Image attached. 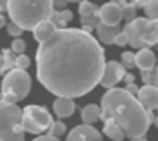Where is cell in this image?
<instances>
[{
	"label": "cell",
	"instance_id": "4fadbf2b",
	"mask_svg": "<svg viewBox=\"0 0 158 141\" xmlns=\"http://www.w3.org/2000/svg\"><path fill=\"white\" fill-rule=\"evenodd\" d=\"M57 29H59V28L52 23L50 19L43 21V23H40L38 26L33 29V38H35L38 43H45L47 40H50L52 36H53V33H55Z\"/></svg>",
	"mask_w": 158,
	"mask_h": 141
},
{
	"label": "cell",
	"instance_id": "9c48e42d",
	"mask_svg": "<svg viewBox=\"0 0 158 141\" xmlns=\"http://www.w3.org/2000/svg\"><path fill=\"white\" fill-rule=\"evenodd\" d=\"M65 141H103V139H102V133L96 127H93L89 124H81L76 126L74 129H71Z\"/></svg>",
	"mask_w": 158,
	"mask_h": 141
},
{
	"label": "cell",
	"instance_id": "e575fe53",
	"mask_svg": "<svg viewBox=\"0 0 158 141\" xmlns=\"http://www.w3.org/2000/svg\"><path fill=\"white\" fill-rule=\"evenodd\" d=\"M127 81V84H131V83H134V74H126V78H124Z\"/></svg>",
	"mask_w": 158,
	"mask_h": 141
},
{
	"label": "cell",
	"instance_id": "d6986e66",
	"mask_svg": "<svg viewBox=\"0 0 158 141\" xmlns=\"http://www.w3.org/2000/svg\"><path fill=\"white\" fill-rule=\"evenodd\" d=\"M79 16L81 17H88V16H98V11H96L95 4H91L88 0L79 2Z\"/></svg>",
	"mask_w": 158,
	"mask_h": 141
},
{
	"label": "cell",
	"instance_id": "f35d334b",
	"mask_svg": "<svg viewBox=\"0 0 158 141\" xmlns=\"http://www.w3.org/2000/svg\"><path fill=\"white\" fill-rule=\"evenodd\" d=\"M155 126H156V127H158V117H156V121H155Z\"/></svg>",
	"mask_w": 158,
	"mask_h": 141
},
{
	"label": "cell",
	"instance_id": "8fae6325",
	"mask_svg": "<svg viewBox=\"0 0 158 141\" xmlns=\"http://www.w3.org/2000/svg\"><path fill=\"white\" fill-rule=\"evenodd\" d=\"M136 98L148 112L158 109V86L156 84H144L143 88H139Z\"/></svg>",
	"mask_w": 158,
	"mask_h": 141
},
{
	"label": "cell",
	"instance_id": "d4e9b609",
	"mask_svg": "<svg viewBox=\"0 0 158 141\" xmlns=\"http://www.w3.org/2000/svg\"><path fill=\"white\" fill-rule=\"evenodd\" d=\"M122 62H124V67H132L136 66V55L132 52H124L122 53Z\"/></svg>",
	"mask_w": 158,
	"mask_h": 141
},
{
	"label": "cell",
	"instance_id": "277c9868",
	"mask_svg": "<svg viewBox=\"0 0 158 141\" xmlns=\"http://www.w3.org/2000/svg\"><path fill=\"white\" fill-rule=\"evenodd\" d=\"M124 31L127 33L129 45L132 48H144L158 43V21L136 17L134 21L126 24Z\"/></svg>",
	"mask_w": 158,
	"mask_h": 141
},
{
	"label": "cell",
	"instance_id": "f546056e",
	"mask_svg": "<svg viewBox=\"0 0 158 141\" xmlns=\"http://www.w3.org/2000/svg\"><path fill=\"white\" fill-rule=\"evenodd\" d=\"M65 7H67L65 0H53V9L55 11H65Z\"/></svg>",
	"mask_w": 158,
	"mask_h": 141
},
{
	"label": "cell",
	"instance_id": "74e56055",
	"mask_svg": "<svg viewBox=\"0 0 158 141\" xmlns=\"http://www.w3.org/2000/svg\"><path fill=\"white\" fill-rule=\"evenodd\" d=\"M65 2L69 4V2H83V0H65Z\"/></svg>",
	"mask_w": 158,
	"mask_h": 141
},
{
	"label": "cell",
	"instance_id": "9a60e30c",
	"mask_svg": "<svg viewBox=\"0 0 158 141\" xmlns=\"http://www.w3.org/2000/svg\"><path fill=\"white\" fill-rule=\"evenodd\" d=\"M118 26H107V24L100 23L98 28H96V35H98L100 41H103L105 45H112L114 43L115 36L118 35Z\"/></svg>",
	"mask_w": 158,
	"mask_h": 141
},
{
	"label": "cell",
	"instance_id": "ffe728a7",
	"mask_svg": "<svg viewBox=\"0 0 158 141\" xmlns=\"http://www.w3.org/2000/svg\"><path fill=\"white\" fill-rule=\"evenodd\" d=\"M81 24H83V29L89 33L91 29H96L100 24V17L98 16H88V17H81Z\"/></svg>",
	"mask_w": 158,
	"mask_h": 141
},
{
	"label": "cell",
	"instance_id": "e0dca14e",
	"mask_svg": "<svg viewBox=\"0 0 158 141\" xmlns=\"http://www.w3.org/2000/svg\"><path fill=\"white\" fill-rule=\"evenodd\" d=\"M103 134L108 136L112 141H124V139H126L124 131L120 129L115 122H112V121H105V124H103Z\"/></svg>",
	"mask_w": 158,
	"mask_h": 141
},
{
	"label": "cell",
	"instance_id": "52a82bcc",
	"mask_svg": "<svg viewBox=\"0 0 158 141\" xmlns=\"http://www.w3.org/2000/svg\"><path fill=\"white\" fill-rule=\"evenodd\" d=\"M31 91V76L23 69H12L2 79V95L14 93L19 100L26 98Z\"/></svg>",
	"mask_w": 158,
	"mask_h": 141
},
{
	"label": "cell",
	"instance_id": "1f68e13d",
	"mask_svg": "<svg viewBox=\"0 0 158 141\" xmlns=\"http://www.w3.org/2000/svg\"><path fill=\"white\" fill-rule=\"evenodd\" d=\"M5 70H9L7 60H5V57H4V55L0 53V74H2V72H5Z\"/></svg>",
	"mask_w": 158,
	"mask_h": 141
},
{
	"label": "cell",
	"instance_id": "7402d4cb",
	"mask_svg": "<svg viewBox=\"0 0 158 141\" xmlns=\"http://www.w3.org/2000/svg\"><path fill=\"white\" fill-rule=\"evenodd\" d=\"M67 133V127H65V124H64L62 121H55L53 124H52V127L48 129V134H52V136H64V134Z\"/></svg>",
	"mask_w": 158,
	"mask_h": 141
},
{
	"label": "cell",
	"instance_id": "d590c367",
	"mask_svg": "<svg viewBox=\"0 0 158 141\" xmlns=\"http://www.w3.org/2000/svg\"><path fill=\"white\" fill-rule=\"evenodd\" d=\"M5 24H7V21H5V17L2 16V14H0V28H4Z\"/></svg>",
	"mask_w": 158,
	"mask_h": 141
},
{
	"label": "cell",
	"instance_id": "836d02e7",
	"mask_svg": "<svg viewBox=\"0 0 158 141\" xmlns=\"http://www.w3.org/2000/svg\"><path fill=\"white\" fill-rule=\"evenodd\" d=\"M7 5H9V0H0V14L7 11Z\"/></svg>",
	"mask_w": 158,
	"mask_h": 141
},
{
	"label": "cell",
	"instance_id": "44dd1931",
	"mask_svg": "<svg viewBox=\"0 0 158 141\" xmlns=\"http://www.w3.org/2000/svg\"><path fill=\"white\" fill-rule=\"evenodd\" d=\"M136 14H138V9H136L134 4H131V2H129V4H126V5L122 7V17L127 21V23L134 21L136 17H138Z\"/></svg>",
	"mask_w": 158,
	"mask_h": 141
},
{
	"label": "cell",
	"instance_id": "7a4b0ae2",
	"mask_svg": "<svg viewBox=\"0 0 158 141\" xmlns=\"http://www.w3.org/2000/svg\"><path fill=\"white\" fill-rule=\"evenodd\" d=\"M102 121H112L129 139L143 138L150 129L153 114L126 88H112L102 96Z\"/></svg>",
	"mask_w": 158,
	"mask_h": 141
},
{
	"label": "cell",
	"instance_id": "d6a6232c",
	"mask_svg": "<svg viewBox=\"0 0 158 141\" xmlns=\"http://www.w3.org/2000/svg\"><path fill=\"white\" fill-rule=\"evenodd\" d=\"M126 90L129 91V93H132V95H138V91H139V88L136 86L134 83H131V84H127L126 86Z\"/></svg>",
	"mask_w": 158,
	"mask_h": 141
},
{
	"label": "cell",
	"instance_id": "ba28073f",
	"mask_svg": "<svg viewBox=\"0 0 158 141\" xmlns=\"http://www.w3.org/2000/svg\"><path fill=\"white\" fill-rule=\"evenodd\" d=\"M126 74H127L126 67H124L122 64L115 62V60H110V62H107V66H105V70H103L100 84H102L103 88H107V90H112V88L117 86L118 83L126 78Z\"/></svg>",
	"mask_w": 158,
	"mask_h": 141
},
{
	"label": "cell",
	"instance_id": "60d3db41",
	"mask_svg": "<svg viewBox=\"0 0 158 141\" xmlns=\"http://www.w3.org/2000/svg\"><path fill=\"white\" fill-rule=\"evenodd\" d=\"M156 78H158V67H156Z\"/></svg>",
	"mask_w": 158,
	"mask_h": 141
},
{
	"label": "cell",
	"instance_id": "603a6c76",
	"mask_svg": "<svg viewBox=\"0 0 158 141\" xmlns=\"http://www.w3.org/2000/svg\"><path fill=\"white\" fill-rule=\"evenodd\" d=\"M10 50L17 55H23L24 50H26V41L23 38H14L12 40V45H10Z\"/></svg>",
	"mask_w": 158,
	"mask_h": 141
},
{
	"label": "cell",
	"instance_id": "8992f818",
	"mask_svg": "<svg viewBox=\"0 0 158 141\" xmlns=\"http://www.w3.org/2000/svg\"><path fill=\"white\" fill-rule=\"evenodd\" d=\"M53 124L50 112L45 107L28 105L23 110V129L31 134H41L48 131Z\"/></svg>",
	"mask_w": 158,
	"mask_h": 141
},
{
	"label": "cell",
	"instance_id": "3957f363",
	"mask_svg": "<svg viewBox=\"0 0 158 141\" xmlns=\"http://www.w3.org/2000/svg\"><path fill=\"white\" fill-rule=\"evenodd\" d=\"M53 11V0H9L7 5L10 21L24 31H33L40 23L48 21Z\"/></svg>",
	"mask_w": 158,
	"mask_h": 141
},
{
	"label": "cell",
	"instance_id": "2e32d148",
	"mask_svg": "<svg viewBox=\"0 0 158 141\" xmlns=\"http://www.w3.org/2000/svg\"><path fill=\"white\" fill-rule=\"evenodd\" d=\"M81 119H83L84 124L93 126L95 122H98L100 119H102V107L93 105V103L86 105L83 110H81Z\"/></svg>",
	"mask_w": 158,
	"mask_h": 141
},
{
	"label": "cell",
	"instance_id": "8d00e7d4",
	"mask_svg": "<svg viewBox=\"0 0 158 141\" xmlns=\"http://www.w3.org/2000/svg\"><path fill=\"white\" fill-rule=\"evenodd\" d=\"M127 141H146L144 138H132V139H127Z\"/></svg>",
	"mask_w": 158,
	"mask_h": 141
},
{
	"label": "cell",
	"instance_id": "cb8c5ba5",
	"mask_svg": "<svg viewBox=\"0 0 158 141\" xmlns=\"http://www.w3.org/2000/svg\"><path fill=\"white\" fill-rule=\"evenodd\" d=\"M31 66V60H29V57L28 55H17L16 57V69H23V70H26L28 67Z\"/></svg>",
	"mask_w": 158,
	"mask_h": 141
},
{
	"label": "cell",
	"instance_id": "83f0119b",
	"mask_svg": "<svg viewBox=\"0 0 158 141\" xmlns=\"http://www.w3.org/2000/svg\"><path fill=\"white\" fill-rule=\"evenodd\" d=\"M2 102L10 103V105H16V102H19V98H17L14 93H4L2 95Z\"/></svg>",
	"mask_w": 158,
	"mask_h": 141
},
{
	"label": "cell",
	"instance_id": "5bb4252c",
	"mask_svg": "<svg viewBox=\"0 0 158 141\" xmlns=\"http://www.w3.org/2000/svg\"><path fill=\"white\" fill-rule=\"evenodd\" d=\"M156 64V57L155 53L150 50V48H141V50L136 53V66L143 70V72H146V70H151Z\"/></svg>",
	"mask_w": 158,
	"mask_h": 141
},
{
	"label": "cell",
	"instance_id": "ac0fdd59",
	"mask_svg": "<svg viewBox=\"0 0 158 141\" xmlns=\"http://www.w3.org/2000/svg\"><path fill=\"white\" fill-rule=\"evenodd\" d=\"M144 14H146V19L158 21V0H146L144 2Z\"/></svg>",
	"mask_w": 158,
	"mask_h": 141
},
{
	"label": "cell",
	"instance_id": "6da1fadb",
	"mask_svg": "<svg viewBox=\"0 0 158 141\" xmlns=\"http://www.w3.org/2000/svg\"><path fill=\"white\" fill-rule=\"evenodd\" d=\"M105 50L91 33L62 28L36 50V78L55 96L79 98L100 84Z\"/></svg>",
	"mask_w": 158,
	"mask_h": 141
},
{
	"label": "cell",
	"instance_id": "5b68a950",
	"mask_svg": "<svg viewBox=\"0 0 158 141\" xmlns=\"http://www.w3.org/2000/svg\"><path fill=\"white\" fill-rule=\"evenodd\" d=\"M23 110L0 100V141H24Z\"/></svg>",
	"mask_w": 158,
	"mask_h": 141
},
{
	"label": "cell",
	"instance_id": "4316f807",
	"mask_svg": "<svg viewBox=\"0 0 158 141\" xmlns=\"http://www.w3.org/2000/svg\"><path fill=\"white\" fill-rule=\"evenodd\" d=\"M23 31H24V29H21V28L17 26V24H14L12 21L7 24V33L10 36H14V38H19V36L23 35Z\"/></svg>",
	"mask_w": 158,
	"mask_h": 141
},
{
	"label": "cell",
	"instance_id": "4dcf8cb0",
	"mask_svg": "<svg viewBox=\"0 0 158 141\" xmlns=\"http://www.w3.org/2000/svg\"><path fill=\"white\" fill-rule=\"evenodd\" d=\"M33 141H60V139H59V138H55V136H52V134H43V136L35 138Z\"/></svg>",
	"mask_w": 158,
	"mask_h": 141
},
{
	"label": "cell",
	"instance_id": "ab89813d",
	"mask_svg": "<svg viewBox=\"0 0 158 141\" xmlns=\"http://www.w3.org/2000/svg\"><path fill=\"white\" fill-rule=\"evenodd\" d=\"M129 2H131V4H134V2H136V0H129Z\"/></svg>",
	"mask_w": 158,
	"mask_h": 141
},
{
	"label": "cell",
	"instance_id": "7c38bea8",
	"mask_svg": "<svg viewBox=\"0 0 158 141\" xmlns=\"http://www.w3.org/2000/svg\"><path fill=\"white\" fill-rule=\"evenodd\" d=\"M76 103L74 98H65V96H57V100L53 102V112L57 117L60 119H67L74 114Z\"/></svg>",
	"mask_w": 158,
	"mask_h": 141
},
{
	"label": "cell",
	"instance_id": "30bf717a",
	"mask_svg": "<svg viewBox=\"0 0 158 141\" xmlns=\"http://www.w3.org/2000/svg\"><path fill=\"white\" fill-rule=\"evenodd\" d=\"M98 17H100V23L107 24V26H118V23L124 19L122 17V7L114 4V2L103 4L98 11Z\"/></svg>",
	"mask_w": 158,
	"mask_h": 141
},
{
	"label": "cell",
	"instance_id": "484cf974",
	"mask_svg": "<svg viewBox=\"0 0 158 141\" xmlns=\"http://www.w3.org/2000/svg\"><path fill=\"white\" fill-rule=\"evenodd\" d=\"M114 43L117 45V47H126V45H129V38H127V33L124 31H120L117 36H115V40H114Z\"/></svg>",
	"mask_w": 158,
	"mask_h": 141
},
{
	"label": "cell",
	"instance_id": "f1b7e54d",
	"mask_svg": "<svg viewBox=\"0 0 158 141\" xmlns=\"http://www.w3.org/2000/svg\"><path fill=\"white\" fill-rule=\"evenodd\" d=\"M60 17H62L64 23L67 24L69 21H72V12L69 11V9H65V11H60Z\"/></svg>",
	"mask_w": 158,
	"mask_h": 141
}]
</instances>
